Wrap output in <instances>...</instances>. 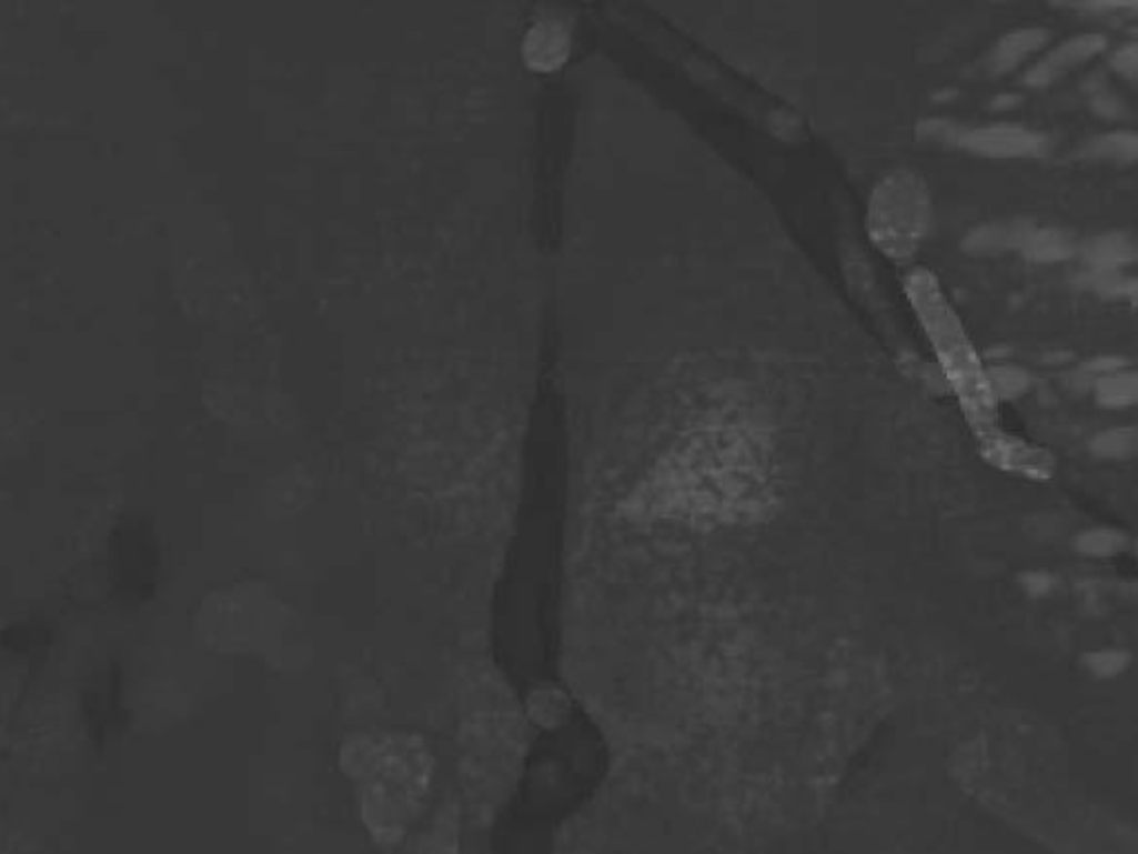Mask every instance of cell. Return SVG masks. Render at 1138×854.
<instances>
[{"label": "cell", "instance_id": "21", "mask_svg": "<svg viewBox=\"0 0 1138 854\" xmlns=\"http://www.w3.org/2000/svg\"><path fill=\"white\" fill-rule=\"evenodd\" d=\"M1122 368H1127V361H1125V359H1120V356H1111V354H1107V356H1094V359H1089L1087 363H1082V368H1080L1078 376H1080V379H1089V381L1094 383L1098 376L1111 374V372L1122 370Z\"/></svg>", "mask_w": 1138, "mask_h": 854}, {"label": "cell", "instance_id": "7", "mask_svg": "<svg viewBox=\"0 0 1138 854\" xmlns=\"http://www.w3.org/2000/svg\"><path fill=\"white\" fill-rule=\"evenodd\" d=\"M1107 48V39L1102 34H1078L1069 41L1056 46L1049 50L1036 66L1029 68L1025 74V83L1029 88H1045L1056 83L1060 77H1065L1069 70L1087 63L1096 54H1100Z\"/></svg>", "mask_w": 1138, "mask_h": 854}, {"label": "cell", "instance_id": "4", "mask_svg": "<svg viewBox=\"0 0 1138 854\" xmlns=\"http://www.w3.org/2000/svg\"><path fill=\"white\" fill-rule=\"evenodd\" d=\"M931 225V201L925 181L912 170L887 174L874 190L867 230L874 245L889 259H909Z\"/></svg>", "mask_w": 1138, "mask_h": 854}, {"label": "cell", "instance_id": "15", "mask_svg": "<svg viewBox=\"0 0 1138 854\" xmlns=\"http://www.w3.org/2000/svg\"><path fill=\"white\" fill-rule=\"evenodd\" d=\"M1138 436L1134 428H1111L1096 434L1089 441V450L1096 459L1105 461H1125L1136 454Z\"/></svg>", "mask_w": 1138, "mask_h": 854}, {"label": "cell", "instance_id": "3", "mask_svg": "<svg viewBox=\"0 0 1138 854\" xmlns=\"http://www.w3.org/2000/svg\"><path fill=\"white\" fill-rule=\"evenodd\" d=\"M912 308L929 336L947 383L956 392L965 419L974 432L996 430V399L989 392L985 368L938 279L927 270H914L905 283Z\"/></svg>", "mask_w": 1138, "mask_h": 854}, {"label": "cell", "instance_id": "25", "mask_svg": "<svg viewBox=\"0 0 1138 854\" xmlns=\"http://www.w3.org/2000/svg\"><path fill=\"white\" fill-rule=\"evenodd\" d=\"M1074 10H1080V12H1114V10H1134L1136 6L1134 3H1076V6H1069Z\"/></svg>", "mask_w": 1138, "mask_h": 854}, {"label": "cell", "instance_id": "13", "mask_svg": "<svg viewBox=\"0 0 1138 854\" xmlns=\"http://www.w3.org/2000/svg\"><path fill=\"white\" fill-rule=\"evenodd\" d=\"M1091 388H1094L1096 401L1102 408H1109V410H1120V408L1134 405L1136 399H1138L1136 372L1129 370V365L1122 368V370H1116L1111 374L1098 376L1091 383Z\"/></svg>", "mask_w": 1138, "mask_h": 854}, {"label": "cell", "instance_id": "16", "mask_svg": "<svg viewBox=\"0 0 1138 854\" xmlns=\"http://www.w3.org/2000/svg\"><path fill=\"white\" fill-rule=\"evenodd\" d=\"M985 379L991 396L998 401H1011L1023 396L1029 390V374L1016 365H994L985 370Z\"/></svg>", "mask_w": 1138, "mask_h": 854}, {"label": "cell", "instance_id": "12", "mask_svg": "<svg viewBox=\"0 0 1138 854\" xmlns=\"http://www.w3.org/2000/svg\"><path fill=\"white\" fill-rule=\"evenodd\" d=\"M1138 154V137L1127 130L1107 132L1089 139L1080 145L1078 157L1087 161H1116V163H1134Z\"/></svg>", "mask_w": 1138, "mask_h": 854}, {"label": "cell", "instance_id": "5", "mask_svg": "<svg viewBox=\"0 0 1138 854\" xmlns=\"http://www.w3.org/2000/svg\"><path fill=\"white\" fill-rule=\"evenodd\" d=\"M956 143L985 159H1038L1049 150V139L1045 134L1011 123L969 130L960 128Z\"/></svg>", "mask_w": 1138, "mask_h": 854}, {"label": "cell", "instance_id": "24", "mask_svg": "<svg viewBox=\"0 0 1138 854\" xmlns=\"http://www.w3.org/2000/svg\"><path fill=\"white\" fill-rule=\"evenodd\" d=\"M1091 108L1102 119H1120L1122 117V103L1107 90H1098L1091 99Z\"/></svg>", "mask_w": 1138, "mask_h": 854}, {"label": "cell", "instance_id": "27", "mask_svg": "<svg viewBox=\"0 0 1138 854\" xmlns=\"http://www.w3.org/2000/svg\"><path fill=\"white\" fill-rule=\"evenodd\" d=\"M954 97H956L954 92H940V94H936V97H934V101H949V99H954Z\"/></svg>", "mask_w": 1138, "mask_h": 854}, {"label": "cell", "instance_id": "11", "mask_svg": "<svg viewBox=\"0 0 1138 854\" xmlns=\"http://www.w3.org/2000/svg\"><path fill=\"white\" fill-rule=\"evenodd\" d=\"M1023 254L1034 263H1060L1076 254V241L1058 228H1036L1027 239Z\"/></svg>", "mask_w": 1138, "mask_h": 854}, {"label": "cell", "instance_id": "22", "mask_svg": "<svg viewBox=\"0 0 1138 854\" xmlns=\"http://www.w3.org/2000/svg\"><path fill=\"white\" fill-rule=\"evenodd\" d=\"M1109 66L1114 68V72H1118L1120 77L1134 81L1136 79V70H1138V46L1136 43H1127L1122 46L1120 50H1116L1111 54V61Z\"/></svg>", "mask_w": 1138, "mask_h": 854}, {"label": "cell", "instance_id": "6", "mask_svg": "<svg viewBox=\"0 0 1138 854\" xmlns=\"http://www.w3.org/2000/svg\"><path fill=\"white\" fill-rule=\"evenodd\" d=\"M980 454L994 468L1025 479L1047 481L1054 474V456L1047 450L998 430L980 434Z\"/></svg>", "mask_w": 1138, "mask_h": 854}, {"label": "cell", "instance_id": "20", "mask_svg": "<svg viewBox=\"0 0 1138 854\" xmlns=\"http://www.w3.org/2000/svg\"><path fill=\"white\" fill-rule=\"evenodd\" d=\"M1020 587L1034 596V599H1040V596H1047L1056 590V576L1047 570H1027L1020 574Z\"/></svg>", "mask_w": 1138, "mask_h": 854}, {"label": "cell", "instance_id": "23", "mask_svg": "<svg viewBox=\"0 0 1138 854\" xmlns=\"http://www.w3.org/2000/svg\"><path fill=\"white\" fill-rule=\"evenodd\" d=\"M958 132H960V128L956 123L943 121V119H929L918 125V137L936 139V141H945V143H956Z\"/></svg>", "mask_w": 1138, "mask_h": 854}, {"label": "cell", "instance_id": "14", "mask_svg": "<svg viewBox=\"0 0 1138 854\" xmlns=\"http://www.w3.org/2000/svg\"><path fill=\"white\" fill-rule=\"evenodd\" d=\"M1127 543H1129L1127 534L1111 530V528H1091V530H1085L1074 536V550L1082 556H1094V559L1116 556L1127 547Z\"/></svg>", "mask_w": 1138, "mask_h": 854}, {"label": "cell", "instance_id": "8", "mask_svg": "<svg viewBox=\"0 0 1138 854\" xmlns=\"http://www.w3.org/2000/svg\"><path fill=\"white\" fill-rule=\"evenodd\" d=\"M1036 225L1027 219H1003L978 225L963 239V250L974 257H994L1023 250Z\"/></svg>", "mask_w": 1138, "mask_h": 854}, {"label": "cell", "instance_id": "1", "mask_svg": "<svg viewBox=\"0 0 1138 854\" xmlns=\"http://www.w3.org/2000/svg\"><path fill=\"white\" fill-rule=\"evenodd\" d=\"M763 485L756 443L734 430L701 432L665 456L632 499L636 512L669 519L723 516Z\"/></svg>", "mask_w": 1138, "mask_h": 854}, {"label": "cell", "instance_id": "18", "mask_svg": "<svg viewBox=\"0 0 1138 854\" xmlns=\"http://www.w3.org/2000/svg\"><path fill=\"white\" fill-rule=\"evenodd\" d=\"M1080 281L1105 299L1136 301V281L1120 274V270H1087Z\"/></svg>", "mask_w": 1138, "mask_h": 854}, {"label": "cell", "instance_id": "10", "mask_svg": "<svg viewBox=\"0 0 1138 854\" xmlns=\"http://www.w3.org/2000/svg\"><path fill=\"white\" fill-rule=\"evenodd\" d=\"M1085 261L1089 270H1120L1134 261V241L1122 232H1109L1096 237L1085 245Z\"/></svg>", "mask_w": 1138, "mask_h": 854}, {"label": "cell", "instance_id": "26", "mask_svg": "<svg viewBox=\"0 0 1138 854\" xmlns=\"http://www.w3.org/2000/svg\"><path fill=\"white\" fill-rule=\"evenodd\" d=\"M1020 103L1018 94H998L991 99V110H1011Z\"/></svg>", "mask_w": 1138, "mask_h": 854}, {"label": "cell", "instance_id": "2", "mask_svg": "<svg viewBox=\"0 0 1138 854\" xmlns=\"http://www.w3.org/2000/svg\"><path fill=\"white\" fill-rule=\"evenodd\" d=\"M436 758L423 736L405 730L350 734L341 770L354 781L363 823L381 845L399 843L421 812Z\"/></svg>", "mask_w": 1138, "mask_h": 854}, {"label": "cell", "instance_id": "9", "mask_svg": "<svg viewBox=\"0 0 1138 854\" xmlns=\"http://www.w3.org/2000/svg\"><path fill=\"white\" fill-rule=\"evenodd\" d=\"M1049 41V32L1043 28H1020L1005 34L989 54V68L994 74H1005L1018 68L1025 59L1036 54Z\"/></svg>", "mask_w": 1138, "mask_h": 854}, {"label": "cell", "instance_id": "17", "mask_svg": "<svg viewBox=\"0 0 1138 854\" xmlns=\"http://www.w3.org/2000/svg\"><path fill=\"white\" fill-rule=\"evenodd\" d=\"M416 854H459L456 838V810L447 807L421 838Z\"/></svg>", "mask_w": 1138, "mask_h": 854}, {"label": "cell", "instance_id": "19", "mask_svg": "<svg viewBox=\"0 0 1138 854\" xmlns=\"http://www.w3.org/2000/svg\"><path fill=\"white\" fill-rule=\"evenodd\" d=\"M1082 665L1098 679H1114L1129 665V654L1122 650H1096L1082 656Z\"/></svg>", "mask_w": 1138, "mask_h": 854}]
</instances>
